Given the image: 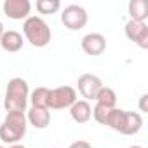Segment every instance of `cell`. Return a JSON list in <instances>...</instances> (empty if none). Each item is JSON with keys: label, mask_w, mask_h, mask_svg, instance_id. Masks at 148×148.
Listing matches in <instances>:
<instances>
[{"label": "cell", "mask_w": 148, "mask_h": 148, "mask_svg": "<svg viewBox=\"0 0 148 148\" xmlns=\"http://www.w3.org/2000/svg\"><path fill=\"white\" fill-rule=\"evenodd\" d=\"M105 125L120 132V134H124V136H132V134H138L141 131L143 117L138 112H127V110L113 108L108 113V119H106Z\"/></svg>", "instance_id": "1"}, {"label": "cell", "mask_w": 148, "mask_h": 148, "mask_svg": "<svg viewBox=\"0 0 148 148\" xmlns=\"http://www.w3.org/2000/svg\"><path fill=\"white\" fill-rule=\"evenodd\" d=\"M28 129V120L25 112H7L4 122L0 124V139L7 145L19 143Z\"/></svg>", "instance_id": "2"}, {"label": "cell", "mask_w": 148, "mask_h": 148, "mask_svg": "<svg viewBox=\"0 0 148 148\" xmlns=\"http://www.w3.org/2000/svg\"><path fill=\"white\" fill-rule=\"evenodd\" d=\"M30 98V87L28 82L21 77H14L7 84L5 98H4V106L7 112H26Z\"/></svg>", "instance_id": "3"}, {"label": "cell", "mask_w": 148, "mask_h": 148, "mask_svg": "<svg viewBox=\"0 0 148 148\" xmlns=\"http://www.w3.org/2000/svg\"><path fill=\"white\" fill-rule=\"evenodd\" d=\"M23 33L33 47H45L51 42V28L40 16H30L23 23Z\"/></svg>", "instance_id": "4"}, {"label": "cell", "mask_w": 148, "mask_h": 148, "mask_svg": "<svg viewBox=\"0 0 148 148\" xmlns=\"http://www.w3.org/2000/svg\"><path fill=\"white\" fill-rule=\"evenodd\" d=\"M89 21V14L82 5H66L61 12V23L64 25V28L71 30V32H77L82 30Z\"/></svg>", "instance_id": "5"}, {"label": "cell", "mask_w": 148, "mask_h": 148, "mask_svg": "<svg viewBox=\"0 0 148 148\" xmlns=\"http://www.w3.org/2000/svg\"><path fill=\"white\" fill-rule=\"evenodd\" d=\"M77 101V91L71 86H59L51 89L49 94V110H64Z\"/></svg>", "instance_id": "6"}, {"label": "cell", "mask_w": 148, "mask_h": 148, "mask_svg": "<svg viewBox=\"0 0 148 148\" xmlns=\"http://www.w3.org/2000/svg\"><path fill=\"white\" fill-rule=\"evenodd\" d=\"M125 37L134 42L138 47L141 49H148V25L146 23H141V21H132L129 19L125 23Z\"/></svg>", "instance_id": "7"}, {"label": "cell", "mask_w": 148, "mask_h": 148, "mask_svg": "<svg viewBox=\"0 0 148 148\" xmlns=\"http://www.w3.org/2000/svg\"><path fill=\"white\" fill-rule=\"evenodd\" d=\"M77 87H79V92L82 94V98L86 101H89V99H94L96 98V94L103 87V82H101V79L98 75H92V73H84V75H80L79 80H77Z\"/></svg>", "instance_id": "8"}, {"label": "cell", "mask_w": 148, "mask_h": 148, "mask_svg": "<svg viewBox=\"0 0 148 148\" xmlns=\"http://www.w3.org/2000/svg\"><path fill=\"white\" fill-rule=\"evenodd\" d=\"M4 14L11 19H26L30 18V11H32V4L30 0H5L4 5Z\"/></svg>", "instance_id": "9"}, {"label": "cell", "mask_w": 148, "mask_h": 148, "mask_svg": "<svg viewBox=\"0 0 148 148\" xmlns=\"http://www.w3.org/2000/svg\"><path fill=\"white\" fill-rule=\"evenodd\" d=\"M80 45H82V51L86 54H89V56H101L106 51V38L101 33H94L92 32V33H87L82 38Z\"/></svg>", "instance_id": "10"}, {"label": "cell", "mask_w": 148, "mask_h": 148, "mask_svg": "<svg viewBox=\"0 0 148 148\" xmlns=\"http://www.w3.org/2000/svg\"><path fill=\"white\" fill-rule=\"evenodd\" d=\"M70 117L73 119V122H77V124H86L92 117V106L86 99H77L70 106Z\"/></svg>", "instance_id": "11"}, {"label": "cell", "mask_w": 148, "mask_h": 148, "mask_svg": "<svg viewBox=\"0 0 148 148\" xmlns=\"http://www.w3.org/2000/svg\"><path fill=\"white\" fill-rule=\"evenodd\" d=\"M26 120L35 127V129H45L51 124V112L47 108H35L32 106L28 110Z\"/></svg>", "instance_id": "12"}, {"label": "cell", "mask_w": 148, "mask_h": 148, "mask_svg": "<svg viewBox=\"0 0 148 148\" xmlns=\"http://www.w3.org/2000/svg\"><path fill=\"white\" fill-rule=\"evenodd\" d=\"M0 45L7 52H18L23 47V35L16 30H7L4 32L2 38H0Z\"/></svg>", "instance_id": "13"}, {"label": "cell", "mask_w": 148, "mask_h": 148, "mask_svg": "<svg viewBox=\"0 0 148 148\" xmlns=\"http://www.w3.org/2000/svg\"><path fill=\"white\" fill-rule=\"evenodd\" d=\"M127 11L132 21L145 23V19L148 18V2L146 0H131L127 5Z\"/></svg>", "instance_id": "14"}, {"label": "cell", "mask_w": 148, "mask_h": 148, "mask_svg": "<svg viewBox=\"0 0 148 148\" xmlns=\"http://www.w3.org/2000/svg\"><path fill=\"white\" fill-rule=\"evenodd\" d=\"M49 94H51V89H47V87H37V89H33L30 92L28 101L35 108H47L49 110Z\"/></svg>", "instance_id": "15"}, {"label": "cell", "mask_w": 148, "mask_h": 148, "mask_svg": "<svg viewBox=\"0 0 148 148\" xmlns=\"http://www.w3.org/2000/svg\"><path fill=\"white\" fill-rule=\"evenodd\" d=\"M94 99H96L98 105H103L106 108H117V94H115V91L112 87H105L103 86Z\"/></svg>", "instance_id": "16"}, {"label": "cell", "mask_w": 148, "mask_h": 148, "mask_svg": "<svg viewBox=\"0 0 148 148\" xmlns=\"http://www.w3.org/2000/svg\"><path fill=\"white\" fill-rule=\"evenodd\" d=\"M61 9V2L59 0H38L37 2V11L44 16L49 14H56Z\"/></svg>", "instance_id": "17"}, {"label": "cell", "mask_w": 148, "mask_h": 148, "mask_svg": "<svg viewBox=\"0 0 148 148\" xmlns=\"http://www.w3.org/2000/svg\"><path fill=\"white\" fill-rule=\"evenodd\" d=\"M112 110H113V108H106V106L96 103V106L92 108V117H94V120H96L98 124L105 125V124H106V119H108V113H110Z\"/></svg>", "instance_id": "18"}, {"label": "cell", "mask_w": 148, "mask_h": 148, "mask_svg": "<svg viewBox=\"0 0 148 148\" xmlns=\"http://www.w3.org/2000/svg\"><path fill=\"white\" fill-rule=\"evenodd\" d=\"M68 148H92L89 141H84V139H79V141H73Z\"/></svg>", "instance_id": "19"}, {"label": "cell", "mask_w": 148, "mask_h": 148, "mask_svg": "<svg viewBox=\"0 0 148 148\" xmlns=\"http://www.w3.org/2000/svg\"><path fill=\"white\" fill-rule=\"evenodd\" d=\"M146 99H148V94H143L141 99H139V110H141V112H148V108H146Z\"/></svg>", "instance_id": "20"}, {"label": "cell", "mask_w": 148, "mask_h": 148, "mask_svg": "<svg viewBox=\"0 0 148 148\" xmlns=\"http://www.w3.org/2000/svg\"><path fill=\"white\" fill-rule=\"evenodd\" d=\"M9 148H26L25 145H19V143H16V145H9Z\"/></svg>", "instance_id": "21"}, {"label": "cell", "mask_w": 148, "mask_h": 148, "mask_svg": "<svg viewBox=\"0 0 148 148\" xmlns=\"http://www.w3.org/2000/svg\"><path fill=\"white\" fill-rule=\"evenodd\" d=\"M4 32H5V28H4V23L0 21V38H2V35H4Z\"/></svg>", "instance_id": "22"}, {"label": "cell", "mask_w": 148, "mask_h": 148, "mask_svg": "<svg viewBox=\"0 0 148 148\" xmlns=\"http://www.w3.org/2000/svg\"><path fill=\"white\" fill-rule=\"evenodd\" d=\"M131 148H143V146H139V145H134V146H131Z\"/></svg>", "instance_id": "23"}, {"label": "cell", "mask_w": 148, "mask_h": 148, "mask_svg": "<svg viewBox=\"0 0 148 148\" xmlns=\"http://www.w3.org/2000/svg\"><path fill=\"white\" fill-rule=\"evenodd\" d=\"M0 148H4V146H0Z\"/></svg>", "instance_id": "24"}, {"label": "cell", "mask_w": 148, "mask_h": 148, "mask_svg": "<svg viewBox=\"0 0 148 148\" xmlns=\"http://www.w3.org/2000/svg\"><path fill=\"white\" fill-rule=\"evenodd\" d=\"M54 148H58V146H54Z\"/></svg>", "instance_id": "25"}]
</instances>
